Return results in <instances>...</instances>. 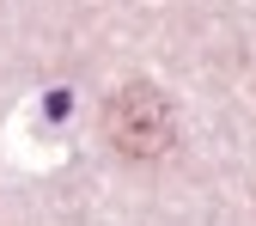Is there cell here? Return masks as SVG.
<instances>
[{
    "label": "cell",
    "instance_id": "6da1fadb",
    "mask_svg": "<svg viewBox=\"0 0 256 226\" xmlns=\"http://www.w3.org/2000/svg\"><path fill=\"white\" fill-rule=\"evenodd\" d=\"M104 135L122 159H165L177 141V116L165 104V92L146 80H128L122 92H110L104 104Z\"/></svg>",
    "mask_w": 256,
    "mask_h": 226
}]
</instances>
